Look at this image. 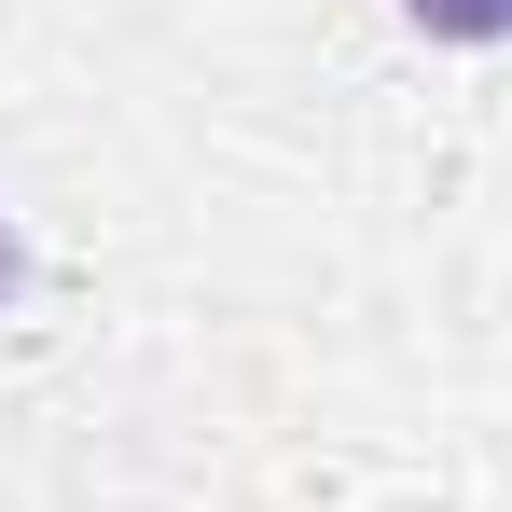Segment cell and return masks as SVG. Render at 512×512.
Instances as JSON below:
<instances>
[{
  "mask_svg": "<svg viewBox=\"0 0 512 512\" xmlns=\"http://www.w3.org/2000/svg\"><path fill=\"white\" fill-rule=\"evenodd\" d=\"M388 14L429 42H512V0H388Z\"/></svg>",
  "mask_w": 512,
  "mask_h": 512,
  "instance_id": "1",
  "label": "cell"
},
{
  "mask_svg": "<svg viewBox=\"0 0 512 512\" xmlns=\"http://www.w3.org/2000/svg\"><path fill=\"white\" fill-rule=\"evenodd\" d=\"M28 291V236H14V208H0V305Z\"/></svg>",
  "mask_w": 512,
  "mask_h": 512,
  "instance_id": "2",
  "label": "cell"
}]
</instances>
